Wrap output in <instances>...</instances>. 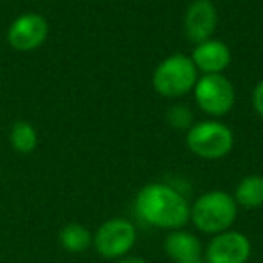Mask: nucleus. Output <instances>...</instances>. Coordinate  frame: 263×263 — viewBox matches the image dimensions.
I'll return each instance as SVG.
<instances>
[{
  "instance_id": "nucleus-18",
  "label": "nucleus",
  "mask_w": 263,
  "mask_h": 263,
  "mask_svg": "<svg viewBox=\"0 0 263 263\" xmlns=\"http://www.w3.org/2000/svg\"><path fill=\"white\" fill-rule=\"evenodd\" d=\"M180 263H205V259L197 258V259H190V261H180Z\"/></svg>"
},
{
  "instance_id": "nucleus-14",
  "label": "nucleus",
  "mask_w": 263,
  "mask_h": 263,
  "mask_svg": "<svg viewBox=\"0 0 263 263\" xmlns=\"http://www.w3.org/2000/svg\"><path fill=\"white\" fill-rule=\"evenodd\" d=\"M9 143L18 154H31L34 148L38 146V134L36 128L27 121H16L11 126V134H9Z\"/></svg>"
},
{
  "instance_id": "nucleus-17",
  "label": "nucleus",
  "mask_w": 263,
  "mask_h": 263,
  "mask_svg": "<svg viewBox=\"0 0 263 263\" xmlns=\"http://www.w3.org/2000/svg\"><path fill=\"white\" fill-rule=\"evenodd\" d=\"M119 263H148V261L143 258H136V256H132V258H123Z\"/></svg>"
},
{
  "instance_id": "nucleus-16",
  "label": "nucleus",
  "mask_w": 263,
  "mask_h": 263,
  "mask_svg": "<svg viewBox=\"0 0 263 263\" xmlns=\"http://www.w3.org/2000/svg\"><path fill=\"white\" fill-rule=\"evenodd\" d=\"M251 101H252V108H254V112L263 119V80L256 83L254 90H252Z\"/></svg>"
},
{
  "instance_id": "nucleus-7",
  "label": "nucleus",
  "mask_w": 263,
  "mask_h": 263,
  "mask_svg": "<svg viewBox=\"0 0 263 263\" xmlns=\"http://www.w3.org/2000/svg\"><path fill=\"white\" fill-rule=\"evenodd\" d=\"M49 24L38 13H24L16 16L8 29V42L15 51L29 52L42 47L47 40Z\"/></svg>"
},
{
  "instance_id": "nucleus-6",
  "label": "nucleus",
  "mask_w": 263,
  "mask_h": 263,
  "mask_svg": "<svg viewBox=\"0 0 263 263\" xmlns=\"http://www.w3.org/2000/svg\"><path fill=\"white\" fill-rule=\"evenodd\" d=\"M137 234L134 223L124 218H110L98 227L96 234L92 236L96 251L103 258H123L136 245Z\"/></svg>"
},
{
  "instance_id": "nucleus-4",
  "label": "nucleus",
  "mask_w": 263,
  "mask_h": 263,
  "mask_svg": "<svg viewBox=\"0 0 263 263\" xmlns=\"http://www.w3.org/2000/svg\"><path fill=\"white\" fill-rule=\"evenodd\" d=\"M186 146L197 157L218 161L231 154L234 146V134L218 119L198 121L186 132Z\"/></svg>"
},
{
  "instance_id": "nucleus-2",
  "label": "nucleus",
  "mask_w": 263,
  "mask_h": 263,
  "mask_svg": "<svg viewBox=\"0 0 263 263\" xmlns=\"http://www.w3.org/2000/svg\"><path fill=\"white\" fill-rule=\"evenodd\" d=\"M238 215V204L227 191H208L200 195L191 205L190 218L202 233L218 234L227 231Z\"/></svg>"
},
{
  "instance_id": "nucleus-11",
  "label": "nucleus",
  "mask_w": 263,
  "mask_h": 263,
  "mask_svg": "<svg viewBox=\"0 0 263 263\" xmlns=\"http://www.w3.org/2000/svg\"><path fill=\"white\" fill-rule=\"evenodd\" d=\"M164 251L175 263L202 258V243L195 234L182 229H175L166 236Z\"/></svg>"
},
{
  "instance_id": "nucleus-9",
  "label": "nucleus",
  "mask_w": 263,
  "mask_h": 263,
  "mask_svg": "<svg viewBox=\"0 0 263 263\" xmlns=\"http://www.w3.org/2000/svg\"><path fill=\"white\" fill-rule=\"evenodd\" d=\"M218 24V9L213 0H193L184 15V33L193 45L213 38Z\"/></svg>"
},
{
  "instance_id": "nucleus-1",
  "label": "nucleus",
  "mask_w": 263,
  "mask_h": 263,
  "mask_svg": "<svg viewBox=\"0 0 263 263\" xmlns=\"http://www.w3.org/2000/svg\"><path fill=\"white\" fill-rule=\"evenodd\" d=\"M136 213L150 226L175 231L187 223L191 205L179 190L162 182H152L137 193Z\"/></svg>"
},
{
  "instance_id": "nucleus-5",
  "label": "nucleus",
  "mask_w": 263,
  "mask_h": 263,
  "mask_svg": "<svg viewBox=\"0 0 263 263\" xmlns=\"http://www.w3.org/2000/svg\"><path fill=\"white\" fill-rule=\"evenodd\" d=\"M197 106L213 119L223 117L236 103V90L223 74H202L193 87Z\"/></svg>"
},
{
  "instance_id": "nucleus-12",
  "label": "nucleus",
  "mask_w": 263,
  "mask_h": 263,
  "mask_svg": "<svg viewBox=\"0 0 263 263\" xmlns=\"http://www.w3.org/2000/svg\"><path fill=\"white\" fill-rule=\"evenodd\" d=\"M234 200L245 209H256L263 205V177L247 175L238 182L234 190Z\"/></svg>"
},
{
  "instance_id": "nucleus-8",
  "label": "nucleus",
  "mask_w": 263,
  "mask_h": 263,
  "mask_svg": "<svg viewBox=\"0 0 263 263\" xmlns=\"http://www.w3.org/2000/svg\"><path fill=\"white\" fill-rule=\"evenodd\" d=\"M251 256V241L240 231H223L213 236L205 251V263H245Z\"/></svg>"
},
{
  "instance_id": "nucleus-10",
  "label": "nucleus",
  "mask_w": 263,
  "mask_h": 263,
  "mask_svg": "<svg viewBox=\"0 0 263 263\" xmlns=\"http://www.w3.org/2000/svg\"><path fill=\"white\" fill-rule=\"evenodd\" d=\"M190 58L198 74H223V70L231 65V49L226 42L209 38L195 45Z\"/></svg>"
},
{
  "instance_id": "nucleus-3",
  "label": "nucleus",
  "mask_w": 263,
  "mask_h": 263,
  "mask_svg": "<svg viewBox=\"0 0 263 263\" xmlns=\"http://www.w3.org/2000/svg\"><path fill=\"white\" fill-rule=\"evenodd\" d=\"M198 80V70L190 56L177 52L164 58L152 74V85L159 96L168 99L182 98L193 92Z\"/></svg>"
},
{
  "instance_id": "nucleus-13",
  "label": "nucleus",
  "mask_w": 263,
  "mask_h": 263,
  "mask_svg": "<svg viewBox=\"0 0 263 263\" xmlns=\"http://www.w3.org/2000/svg\"><path fill=\"white\" fill-rule=\"evenodd\" d=\"M60 245L65 249L67 252H85L88 247L92 245V234L90 231L87 229L81 223H67V226L62 227L58 234Z\"/></svg>"
},
{
  "instance_id": "nucleus-15",
  "label": "nucleus",
  "mask_w": 263,
  "mask_h": 263,
  "mask_svg": "<svg viewBox=\"0 0 263 263\" xmlns=\"http://www.w3.org/2000/svg\"><path fill=\"white\" fill-rule=\"evenodd\" d=\"M166 121L173 130H190L193 126V112L190 106L182 105V103H175L166 110Z\"/></svg>"
}]
</instances>
